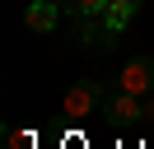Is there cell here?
<instances>
[{
    "label": "cell",
    "mask_w": 154,
    "mask_h": 149,
    "mask_svg": "<svg viewBox=\"0 0 154 149\" xmlns=\"http://www.w3.org/2000/svg\"><path fill=\"white\" fill-rule=\"evenodd\" d=\"M103 102H107V89L98 79H79L75 89L66 93L61 102V117L66 121H89V117H103Z\"/></svg>",
    "instance_id": "6da1fadb"
},
{
    "label": "cell",
    "mask_w": 154,
    "mask_h": 149,
    "mask_svg": "<svg viewBox=\"0 0 154 149\" xmlns=\"http://www.w3.org/2000/svg\"><path fill=\"white\" fill-rule=\"evenodd\" d=\"M112 84H117L122 93L149 98V93H154V56H131V61L122 65V74H117Z\"/></svg>",
    "instance_id": "7a4b0ae2"
},
{
    "label": "cell",
    "mask_w": 154,
    "mask_h": 149,
    "mask_svg": "<svg viewBox=\"0 0 154 149\" xmlns=\"http://www.w3.org/2000/svg\"><path fill=\"white\" fill-rule=\"evenodd\" d=\"M103 117L112 121V126H135V121H145V98H135V93H122V89H112L107 93V102H103Z\"/></svg>",
    "instance_id": "3957f363"
},
{
    "label": "cell",
    "mask_w": 154,
    "mask_h": 149,
    "mask_svg": "<svg viewBox=\"0 0 154 149\" xmlns=\"http://www.w3.org/2000/svg\"><path fill=\"white\" fill-rule=\"evenodd\" d=\"M56 23H61V5L56 0H33L23 9V28H33V33H56Z\"/></svg>",
    "instance_id": "277c9868"
},
{
    "label": "cell",
    "mask_w": 154,
    "mask_h": 149,
    "mask_svg": "<svg viewBox=\"0 0 154 149\" xmlns=\"http://www.w3.org/2000/svg\"><path fill=\"white\" fill-rule=\"evenodd\" d=\"M140 14V0H107L103 5V23L112 28V33H126V23Z\"/></svg>",
    "instance_id": "5b68a950"
},
{
    "label": "cell",
    "mask_w": 154,
    "mask_h": 149,
    "mask_svg": "<svg viewBox=\"0 0 154 149\" xmlns=\"http://www.w3.org/2000/svg\"><path fill=\"white\" fill-rule=\"evenodd\" d=\"M56 5L84 23V19H103V5H107V0H56Z\"/></svg>",
    "instance_id": "8992f818"
},
{
    "label": "cell",
    "mask_w": 154,
    "mask_h": 149,
    "mask_svg": "<svg viewBox=\"0 0 154 149\" xmlns=\"http://www.w3.org/2000/svg\"><path fill=\"white\" fill-rule=\"evenodd\" d=\"M5 144H10V149H33V130H19V126H10Z\"/></svg>",
    "instance_id": "52a82bcc"
}]
</instances>
